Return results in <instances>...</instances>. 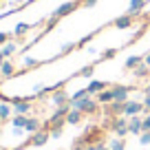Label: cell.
I'll list each match as a JSON object with an SVG mask.
<instances>
[{
  "mask_svg": "<svg viewBox=\"0 0 150 150\" xmlns=\"http://www.w3.org/2000/svg\"><path fill=\"white\" fill-rule=\"evenodd\" d=\"M99 106H102V104H99L97 99H93V95L71 102V108H75V110H82L84 115H95V112L99 110Z\"/></svg>",
  "mask_w": 150,
  "mask_h": 150,
  "instance_id": "cell-1",
  "label": "cell"
},
{
  "mask_svg": "<svg viewBox=\"0 0 150 150\" xmlns=\"http://www.w3.org/2000/svg\"><path fill=\"white\" fill-rule=\"evenodd\" d=\"M51 139V132L47 130V128H40L38 132H33L31 137H29L27 144H22L20 148H27V146H33V148H40V146H47V141Z\"/></svg>",
  "mask_w": 150,
  "mask_h": 150,
  "instance_id": "cell-2",
  "label": "cell"
},
{
  "mask_svg": "<svg viewBox=\"0 0 150 150\" xmlns=\"http://www.w3.org/2000/svg\"><path fill=\"white\" fill-rule=\"evenodd\" d=\"M110 128L115 130V135L122 137V139L130 132V130H128V119L124 117V115H119V117H110Z\"/></svg>",
  "mask_w": 150,
  "mask_h": 150,
  "instance_id": "cell-3",
  "label": "cell"
},
{
  "mask_svg": "<svg viewBox=\"0 0 150 150\" xmlns=\"http://www.w3.org/2000/svg\"><path fill=\"white\" fill-rule=\"evenodd\" d=\"M80 7H82V5L77 2V0H69V2H64V5H60V7H57V9L53 11V16L62 20V18H66V16H71L73 11H77Z\"/></svg>",
  "mask_w": 150,
  "mask_h": 150,
  "instance_id": "cell-4",
  "label": "cell"
},
{
  "mask_svg": "<svg viewBox=\"0 0 150 150\" xmlns=\"http://www.w3.org/2000/svg\"><path fill=\"white\" fill-rule=\"evenodd\" d=\"M112 95H115V99L117 102H128V93L130 91H135V86H126V84H112Z\"/></svg>",
  "mask_w": 150,
  "mask_h": 150,
  "instance_id": "cell-5",
  "label": "cell"
},
{
  "mask_svg": "<svg viewBox=\"0 0 150 150\" xmlns=\"http://www.w3.org/2000/svg\"><path fill=\"white\" fill-rule=\"evenodd\" d=\"M124 115H126V117L144 115V104H141V102H135V99H128L126 106H124Z\"/></svg>",
  "mask_w": 150,
  "mask_h": 150,
  "instance_id": "cell-6",
  "label": "cell"
},
{
  "mask_svg": "<svg viewBox=\"0 0 150 150\" xmlns=\"http://www.w3.org/2000/svg\"><path fill=\"white\" fill-rule=\"evenodd\" d=\"M128 130H130V135H137V137H139L141 132H144V117H141V115L128 117Z\"/></svg>",
  "mask_w": 150,
  "mask_h": 150,
  "instance_id": "cell-7",
  "label": "cell"
},
{
  "mask_svg": "<svg viewBox=\"0 0 150 150\" xmlns=\"http://www.w3.org/2000/svg\"><path fill=\"white\" fill-rule=\"evenodd\" d=\"M132 24H135V16H130V13H124V16H119V18H115L112 20V27L115 29H130Z\"/></svg>",
  "mask_w": 150,
  "mask_h": 150,
  "instance_id": "cell-8",
  "label": "cell"
},
{
  "mask_svg": "<svg viewBox=\"0 0 150 150\" xmlns=\"http://www.w3.org/2000/svg\"><path fill=\"white\" fill-rule=\"evenodd\" d=\"M69 102H71V97H69V93H66L64 88L53 91V95H51V104L53 106H64V104H69Z\"/></svg>",
  "mask_w": 150,
  "mask_h": 150,
  "instance_id": "cell-9",
  "label": "cell"
},
{
  "mask_svg": "<svg viewBox=\"0 0 150 150\" xmlns=\"http://www.w3.org/2000/svg\"><path fill=\"white\" fill-rule=\"evenodd\" d=\"M124 106H126V102H110L108 106H104V112H108L110 117H119V115H124Z\"/></svg>",
  "mask_w": 150,
  "mask_h": 150,
  "instance_id": "cell-10",
  "label": "cell"
},
{
  "mask_svg": "<svg viewBox=\"0 0 150 150\" xmlns=\"http://www.w3.org/2000/svg\"><path fill=\"white\" fill-rule=\"evenodd\" d=\"M112 84H108V82H102V80H93L88 86H86V91H88L91 95H97V93H102L104 88H110Z\"/></svg>",
  "mask_w": 150,
  "mask_h": 150,
  "instance_id": "cell-11",
  "label": "cell"
},
{
  "mask_svg": "<svg viewBox=\"0 0 150 150\" xmlns=\"http://www.w3.org/2000/svg\"><path fill=\"white\" fill-rule=\"evenodd\" d=\"M95 99H97L102 106H108L110 102H115V95H112V88H104L102 93H97L95 95Z\"/></svg>",
  "mask_w": 150,
  "mask_h": 150,
  "instance_id": "cell-12",
  "label": "cell"
},
{
  "mask_svg": "<svg viewBox=\"0 0 150 150\" xmlns=\"http://www.w3.org/2000/svg\"><path fill=\"white\" fill-rule=\"evenodd\" d=\"M146 9V0H130V5H128V11L126 13H130V16H139L141 11Z\"/></svg>",
  "mask_w": 150,
  "mask_h": 150,
  "instance_id": "cell-13",
  "label": "cell"
},
{
  "mask_svg": "<svg viewBox=\"0 0 150 150\" xmlns=\"http://www.w3.org/2000/svg\"><path fill=\"white\" fill-rule=\"evenodd\" d=\"M130 73H132L135 80H146V77H150V66L148 64H139L137 69H132Z\"/></svg>",
  "mask_w": 150,
  "mask_h": 150,
  "instance_id": "cell-14",
  "label": "cell"
},
{
  "mask_svg": "<svg viewBox=\"0 0 150 150\" xmlns=\"http://www.w3.org/2000/svg\"><path fill=\"white\" fill-rule=\"evenodd\" d=\"M82 119H84V112H82V110H75V108H71V112L66 115V124H69V126L80 124Z\"/></svg>",
  "mask_w": 150,
  "mask_h": 150,
  "instance_id": "cell-15",
  "label": "cell"
},
{
  "mask_svg": "<svg viewBox=\"0 0 150 150\" xmlns=\"http://www.w3.org/2000/svg\"><path fill=\"white\" fill-rule=\"evenodd\" d=\"M42 128V124H40V119L38 117H29L27 119V126H24V132H29V135H33V132H38Z\"/></svg>",
  "mask_w": 150,
  "mask_h": 150,
  "instance_id": "cell-16",
  "label": "cell"
},
{
  "mask_svg": "<svg viewBox=\"0 0 150 150\" xmlns=\"http://www.w3.org/2000/svg\"><path fill=\"white\" fill-rule=\"evenodd\" d=\"M139 64H144V55H130V57H126V62H124L126 71H132V69H137Z\"/></svg>",
  "mask_w": 150,
  "mask_h": 150,
  "instance_id": "cell-17",
  "label": "cell"
},
{
  "mask_svg": "<svg viewBox=\"0 0 150 150\" xmlns=\"http://www.w3.org/2000/svg\"><path fill=\"white\" fill-rule=\"evenodd\" d=\"M0 73H2V77H13L16 75V64L9 60L2 62V66H0Z\"/></svg>",
  "mask_w": 150,
  "mask_h": 150,
  "instance_id": "cell-18",
  "label": "cell"
},
{
  "mask_svg": "<svg viewBox=\"0 0 150 150\" xmlns=\"http://www.w3.org/2000/svg\"><path fill=\"white\" fill-rule=\"evenodd\" d=\"M11 115H13V106H11L9 102H2V104H0V119H2V122H7Z\"/></svg>",
  "mask_w": 150,
  "mask_h": 150,
  "instance_id": "cell-19",
  "label": "cell"
},
{
  "mask_svg": "<svg viewBox=\"0 0 150 150\" xmlns=\"http://www.w3.org/2000/svg\"><path fill=\"white\" fill-rule=\"evenodd\" d=\"M0 51L5 53V57H11L16 51H18V44H16V42H7V44H2V49H0Z\"/></svg>",
  "mask_w": 150,
  "mask_h": 150,
  "instance_id": "cell-20",
  "label": "cell"
},
{
  "mask_svg": "<svg viewBox=\"0 0 150 150\" xmlns=\"http://www.w3.org/2000/svg\"><path fill=\"white\" fill-rule=\"evenodd\" d=\"M27 115H13V117H11V124H13V128H24L27 126Z\"/></svg>",
  "mask_w": 150,
  "mask_h": 150,
  "instance_id": "cell-21",
  "label": "cell"
},
{
  "mask_svg": "<svg viewBox=\"0 0 150 150\" xmlns=\"http://www.w3.org/2000/svg\"><path fill=\"white\" fill-rule=\"evenodd\" d=\"M108 148H110V150H126V139L117 137V139H112L110 144H108Z\"/></svg>",
  "mask_w": 150,
  "mask_h": 150,
  "instance_id": "cell-22",
  "label": "cell"
},
{
  "mask_svg": "<svg viewBox=\"0 0 150 150\" xmlns=\"http://www.w3.org/2000/svg\"><path fill=\"white\" fill-rule=\"evenodd\" d=\"M31 27H33V24H27V22H20L18 27L13 29V35H16V38H22V35H24V33H27V31H29V29H31Z\"/></svg>",
  "mask_w": 150,
  "mask_h": 150,
  "instance_id": "cell-23",
  "label": "cell"
},
{
  "mask_svg": "<svg viewBox=\"0 0 150 150\" xmlns=\"http://www.w3.org/2000/svg\"><path fill=\"white\" fill-rule=\"evenodd\" d=\"M93 71H95V64H88V66H84L80 73L75 75V77H91V75H93Z\"/></svg>",
  "mask_w": 150,
  "mask_h": 150,
  "instance_id": "cell-24",
  "label": "cell"
},
{
  "mask_svg": "<svg viewBox=\"0 0 150 150\" xmlns=\"http://www.w3.org/2000/svg\"><path fill=\"white\" fill-rule=\"evenodd\" d=\"M22 66H24V69H35V66H40V62H38L35 57H24Z\"/></svg>",
  "mask_w": 150,
  "mask_h": 150,
  "instance_id": "cell-25",
  "label": "cell"
},
{
  "mask_svg": "<svg viewBox=\"0 0 150 150\" xmlns=\"http://www.w3.org/2000/svg\"><path fill=\"white\" fill-rule=\"evenodd\" d=\"M117 51L119 49H106V51H102V57H99V60H112V57L117 55Z\"/></svg>",
  "mask_w": 150,
  "mask_h": 150,
  "instance_id": "cell-26",
  "label": "cell"
},
{
  "mask_svg": "<svg viewBox=\"0 0 150 150\" xmlns=\"http://www.w3.org/2000/svg\"><path fill=\"white\" fill-rule=\"evenodd\" d=\"M88 91H86V88H80V91H75V93L73 95H71V102H75V99H82V97H88Z\"/></svg>",
  "mask_w": 150,
  "mask_h": 150,
  "instance_id": "cell-27",
  "label": "cell"
},
{
  "mask_svg": "<svg viewBox=\"0 0 150 150\" xmlns=\"http://www.w3.org/2000/svg\"><path fill=\"white\" fill-rule=\"evenodd\" d=\"M139 146H150V130H144L139 135Z\"/></svg>",
  "mask_w": 150,
  "mask_h": 150,
  "instance_id": "cell-28",
  "label": "cell"
},
{
  "mask_svg": "<svg viewBox=\"0 0 150 150\" xmlns=\"http://www.w3.org/2000/svg\"><path fill=\"white\" fill-rule=\"evenodd\" d=\"M49 132H51V139H60L62 132H64V128H51Z\"/></svg>",
  "mask_w": 150,
  "mask_h": 150,
  "instance_id": "cell-29",
  "label": "cell"
},
{
  "mask_svg": "<svg viewBox=\"0 0 150 150\" xmlns=\"http://www.w3.org/2000/svg\"><path fill=\"white\" fill-rule=\"evenodd\" d=\"M73 49H77V44H64V47H62V51H60V55H66V53H71Z\"/></svg>",
  "mask_w": 150,
  "mask_h": 150,
  "instance_id": "cell-30",
  "label": "cell"
},
{
  "mask_svg": "<svg viewBox=\"0 0 150 150\" xmlns=\"http://www.w3.org/2000/svg\"><path fill=\"white\" fill-rule=\"evenodd\" d=\"M82 7H86V9H91V7H95L97 5V0H77Z\"/></svg>",
  "mask_w": 150,
  "mask_h": 150,
  "instance_id": "cell-31",
  "label": "cell"
},
{
  "mask_svg": "<svg viewBox=\"0 0 150 150\" xmlns=\"http://www.w3.org/2000/svg\"><path fill=\"white\" fill-rule=\"evenodd\" d=\"M141 104H144V115H148V112H150V97H146V95H144Z\"/></svg>",
  "mask_w": 150,
  "mask_h": 150,
  "instance_id": "cell-32",
  "label": "cell"
},
{
  "mask_svg": "<svg viewBox=\"0 0 150 150\" xmlns=\"http://www.w3.org/2000/svg\"><path fill=\"white\" fill-rule=\"evenodd\" d=\"M144 130H150V112L144 115Z\"/></svg>",
  "mask_w": 150,
  "mask_h": 150,
  "instance_id": "cell-33",
  "label": "cell"
},
{
  "mask_svg": "<svg viewBox=\"0 0 150 150\" xmlns=\"http://www.w3.org/2000/svg\"><path fill=\"white\" fill-rule=\"evenodd\" d=\"M9 42V33H0V47Z\"/></svg>",
  "mask_w": 150,
  "mask_h": 150,
  "instance_id": "cell-34",
  "label": "cell"
},
{
  "mask_svg": "<svg viewBox=\"0 0 150 150\" xmlns=\"http://www.w3.org/2000/svg\"><path fill=\"white\" fill-rule=\"evenodd\" d=\"M93 150H110V148H108V146H104V144H95Z\"/></svg>",
  "mask_w": 150,
  "mask_h": 150,
  "instance_id": "cell-35",
  "label": "cell"
},
{
  "mask_svg": "<svg viewBox=\"0 0 150 150\" xmlns=\"http://www.w3.org/2000/svg\"><path fill=\"white\" fill-rule=\"evenodd\" d=\"M144 95H146V97H150V84H148V86L144 88Z\"/></svg>",
  "mask_w": 150,
  "mask_h": 150,
  "instance_id": "cell-36",
  "label": "cell"
},
{
  "mask_svg": "<svg viewBox=\"0 0 150 150\" xmlns=\"http://www.w3.org/2000/svg\"><path fill=\"white\" fill-rule=\"evenodd\" d=\"M5 60H7V57H5V53L0 51V66H2V62H5Z\"/></svg>",
  "mask_w": 150,
  "mask_h": 150,
  "instance_id": "cell-37",
  "label": "cell"
},
{
  "mask_svg": "<svg viewBox=\"0 0 150 150\" xmlns=\"http://www.w3.org/2000/svg\"><path fill=\"white\" fill-rule=\"evenodd\" d=\"M0 150H11V148H0Z\"/></svg>",
  "mask_w": 150,
  "mask_h": 150,
  "instance_id": "cell-38",
  "label": "cell"
},
{
  "mask_svg": "<svg viewBox=\"0 0 150 150\" xmlns=\"http://www.w3.org/2000/svg\"><path fill=\"white\" fill-rule=\"evenodd\" d=\"M0 2H7V0H0Z\"/></svg>",
  "mask_w": 150,
  "mask_h": 150,
  "instance_id": "cell-39",
  "label": "cell"
},
{
  "mask_svg": "<svg viewBox=\"0 0 150 150\" xmlns=\"http://www.w3.org/2000/svg\"><path fill=\"white\" fill-rule=\"evenodd\" d=\"M0 122H2V119H0Z\"/></svg>",
  "mask_w": 150,
  "mask_h": 150,
  "instance_id": "cell-40",
  "label": "cell"
}]
</instances>
